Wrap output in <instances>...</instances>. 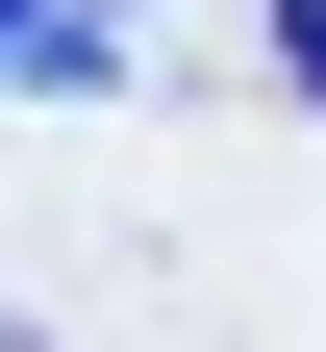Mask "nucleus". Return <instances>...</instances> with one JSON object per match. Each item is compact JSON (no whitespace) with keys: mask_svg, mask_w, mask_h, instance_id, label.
<instances>
[{"mask_svg":"<svg viewBox=\"0 0 326 352\" xmlns=\"http://www.w3.org/2000/svg\"><path fill=\"white\" fill-rule=\"evenodd\" d=\"M0 25H25V0H0Z\"/></svg>","mask_w":326,"mask_h":352,"instance_id":"obj_1","label":"nucleus"},{"mask_svg":"<svg viewBox=\"0 0 326 352\" xmlns=\"http://www.w3.org/2000/svg\"><path fill=\"white\" fill-rule=\"evenodd\" d=\"M0 352H25V327H0Z\"/></svg>","mask_w":326,"mask_h":352,"instance_id":"obj_2","label":"nucleus"}]
</instances>
